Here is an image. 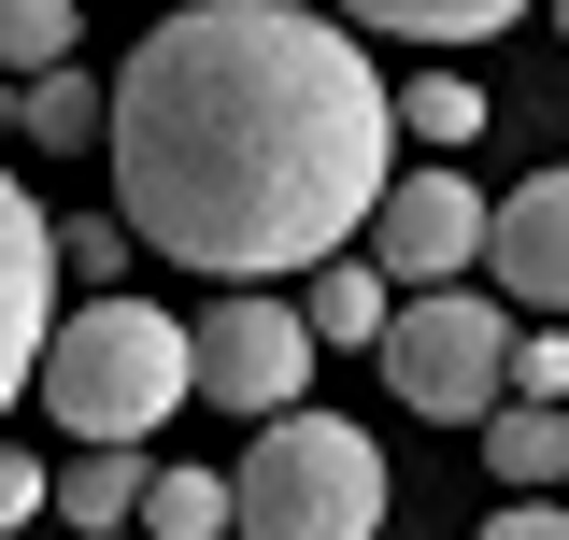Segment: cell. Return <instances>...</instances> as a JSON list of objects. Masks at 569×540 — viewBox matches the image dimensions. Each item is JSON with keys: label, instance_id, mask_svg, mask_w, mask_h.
I'll list each match as a JSON object with an SVG mask.
<instances>
[{"label": "cell", "instance_id": "7a4b0ae2", "mask_svg": "<svg viewBox=\"0 0 569 540\" xmlns=\"http://www.w3.org/2000/svg\"><path fill=\"white\" fill-rule=\"evenodd\" d=\"M29 399L58 412L71 441H157V427H171V399H200L186 313H157V299H129V284H100L86 313H58L43 384H29Z\"/></svg>", "mask_w": 569, "mask_h": 540}, {"label": "cell", "instance_id": "ba28073f", "mask_svg": "<svg viewBox=\"0 0 569 540\" xmlns=\"http://www.w3.org/2000/svg\"><path fill=\"white\" fill-rule=\"evenodd\" d=\"M485 270L512 284V313L569 328V157H556V171H527V186L485 213Z\"/></svg>", "mask_w": 569, "mask_h": 540}, {"label": "cell", "instance_id": "5bb4252c", "mask_svg": "<svg viewBox=\"0 0 569 540\" xmlns=\"http://www.w3.org/2000/svg\"><path fill=\"white\" fill-rule=\"evenodd\" d=\"M142 540H228V470H157L142 483Z\"/></svg>", "mask_w": 569, "mask_h": 540}, {"label": "cell", "instance_id": "6da1fadb", "mask_svg": "<svg viewBox=\"0 0 569 540\" xmlns=\"http://www.w3.org/2000/svg\"><path fill=\"white\" fill-rule=\"evenodd\" d=\"M114 213L142 257L271 284L328 270L399 186V86L342 14L299 0H186L114 71Z\"/></svg>", "mask_w": 569, "mask_h": 540}, {"label": "cell", "instance_id": "9c48e42d", "mask_svg": "<svg viewBox=\"0 0 569 540\" xmlns=\"http://www.w3.org/2000/svg\"><path fill=\"white\" fill-rule=\"evenodd\" d=\"M485 470H498V498H569V399H498Z\"/></svg>", "mask_w": 569, "mask_h": 540}, {"label": "cell", "instance_id": "7402d4cb", "mask_svg": "<svg viewBox=\"0 0 569 540\" xmlns=\"http://www.w3.org/2000/svg\"><path fill=\"white\" fill-rule=\"evenodd\" d=\"M541 14H556V43H569V0H541Z\"/></svg>", "mask_w": 569, "mask_h": 540}, {"label": "cell", "instance_id": "277c9868", "mask_svg": "<svg viewBox=\"0 0 569 540\" xmlns=\"http://www.w3.org/2000/svg\"><path fill=\"white\" fill-rule=\"evenodd\" d=\"M370 356H385V384H399L427 427H485V412L512 399V313H498L485 284H427V299H399Z\"/></svg>", "mask_w": 569, "mask_h": 540}, {"label": "cell", "instance_id": "ffe728a7", "mask_svg": "<svg viewBox=\"0 0 569 540\" xmlns=\"http://www.w3.org/2000/svg\"><path fill=\"white\" fill-rule=\"evenodd\" d=\"M485 540H569V498H512V512H485Z\"/></svg>", "mask_w": 569, "mask_h": 540}, {"label": "cell", "instance_id": "4fadbf2b", "mask_svg": "<svg viewBox=\"0 0 569 540\" xmlns=\"http://www.w3.org/2000/svg\"><path fill=\"white\" fill-rule=\"evenodd\" d=\"M328 14H342V29H399V43H485L527 0H328Z\"/></svg>", "mask_w": 569, "mask_h": 540}, {"label": "cell", "instance_id": "3957f363", "mask_svg": "<svg viewBox=\"0 0 569 540\" xmlns=\"http://www.w3.org/2000/svg\"><path fill=\"white\" fill-rule=\"evenodd\" d=\"M228 540H385V456L342 412H271L228 470Z\"/></svg>", "mask_w": 569, "mask_h": 540}, {"label": "cell", "instance_id": "e0dca14e", "mask_svg": "<svg viewBox=\"0 0 569 540\" xmlns=\"http://www.w3.org/2000/svg\"><path fill=\"white\" fill-rule=\"evenodd\" d=\"M129 257H142V242H129V213H86V228H58V270H71V284H114Z\"/></svg>", "mask_w": 569, "mask_h": 540}, {"label": "cell", "instance_id": "44dd1931", "mask_svg": "<svg viewBox=\"0 0 569 540\" xmlns=\"http://www.w3.org/2000/svg\"><path fill=\"white\" fill-rule=\"evenodd\" d=\"M0 129H14V71H0Z\"/></svg>", "mask_w": 569, "mask_h": 540}, {"label": "cell", "instance_id": "9a60e30c", "mask_svg": "<svg viewBox=\"0 0 569 540\" xmlns=\"http://www.w3.org/2000/svg\"><path fill=\"white\" fill-rule=\"evenodd\" d=\"M71 43H86L71 0H0V71H14V86H29V71H71Z\"/></svg>", "mask_w": 569, "mask_h": 540}, {"label": "cell", "instance_id": "30bf717a", "mask_svg": "<svg viewBox=\"0 0 569 540\" xmlns=\"http://www.w3.org/2000/svg\"><path fill=\"white\" fill-rule=\"evenodd\" d=\"M385 313H399V299H385V270H370V257L299 270V328L328 341V356H370V341H385Z\"/></svg>", "mask_w": 569, "mask_h": 540}, {"label": "cell", "instance_id": "d6986e66", "mask_svg": "<svg viewBox=\"0 0 569 540\" xmlns=\"http://www.w3.org/2000/svg\"><path fill=\"white\" fill-rule=\"evenodd\" d=\"M43 498H58V483H43V456H29V441H0V540L29 527V512H43Z\"/></svg>", "mask_w": 569, "mask_h": 540}, {"label": "cell", "instance_id": "ac0fdd59", "mask_svg": "<svg viewBox=\"0 0 569 540\" xmlns=\"http://www.w3.org/2000/svg\"><path fill=\"white\" fill-rule=\"evenodd\" d=\"M512 399H569V328H512Z\"/></svg>", "mask_w": 569, "mask_h": 540}, {"label": "cell", "instance_id": "8992f818", "mask_svg": "<svg viewBox=\"0 0 569 540\" xmlns=\"http://www.w3.org/2000/svg\"><path fill=\"white\" fill-rule=\"evenodd\" d=\"M485 186L470 171H413V186H385V213H370V270H399V284H456V270H485Z\"/></svg>", "mask_w": 569, "mask_h": 540}, {"label": "cell", "instance_id": "2e32d148", "mask_svg": "<svg viewBox=\"0 0 569 540\" xmlns=\"http://www.w3.org/2000/svg\"><path fill=\"white\" fill-rule=\"evenodd\" d=\"M399 129L413 142H470L485 129V86H470V71H413V86H399Z\"/></svg>", "mask_w": 569, "mask_h": 540}, {"label": "cell", "instance_id": "8fae6325", "mask_svg": "<svg viewBox=\"0 0 569 540\" xmlns=\"http://www.w3.org/2000/svg\"><path fill=\"white\" fill-rule=\"evenodd\" d=\"M142 483H157V470H142V441H86V456L58 470V512H71L86 540H114V527H142Z\"/></svg>", "mask_w": 569, "mask_h": 540}, {"label": "cell", "instance_id": "7c38bea8", "mask_svg": "<svg viewBox=\"0 0 569 540\" xmlns=\"http://www.w3.org/2000/svg\"><path fill=\"white\" fill-rule=\"evenodd\" d=\"M114 129V86H86V71H29L14 86V142H43V157H71V142Z\"/></svg>", "mask_w": 569, "mask_h": 540}, {"label": "cell", "instance_id": "52a82bcc", "mask_svg": "<svg viewBox=\"0 0 569 540\" xmlns=\"http://www.w3.org/2000/svg\"><path fill=\"white\" fill-rule=\"evenodd\" d=\"M43 341H58V228L0 171V412L43 384Z\"/></svg>", "mask_w": 569, "mask_h": 540}, {"label": "cell", "instance_id": "5b68a950", "mask_svg": "<svg viewBox=\"0 0 569 540\" xmlns=\"http://www.w3.org/2000/svg\"><path fill=\"white\" fill-rule=\"evenodd\" d=\"M186 356H200V399L213 412L271 427V412H299V384H313L328 341L299 328V299H271V284H213L200 313H186Z\"/></svg>", "mask_w": 569, "mask_h": 540}]
</instances>
